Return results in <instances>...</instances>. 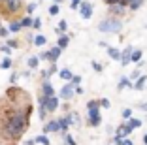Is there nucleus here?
<instances>
[{
  "instance_id": "1",
  "label": "nucleus",
  "mask_w": 147,
  "mask_h": 145,
  "mask_svg": "<svg viewBox=\"0 0 147 145\" xmlns=\"http://www.w3.org/2000/svg\"><path fill=\"white\" fill-rule=\"evenodd\" d=\"M30 117V104H23L21 107H17L15 111H11V115L6 119L2 132L8 140H17L23 136V132L26 130V123Z\"/></svg>"
},
{
  "instance_id": "2",
  "label": "nucleus",
  "mask_w": 147,
  "mask_h": 145,
  "mask_svg": "<svg viewBox=\"0 0 147 145\" xmlns=\"http://www.w3.org/2000/svg\"><path fill=\"white\" fill-rule=\"evenodd\" d=\"M98 30H102V32H121L123 23H121V19H117V17H109V19L100 21Z\"/></svg>"
},
{
  "instance_id": "3",
  "label": "nucleus",
  "mask_w": 147,
  "mask_h": 145,
  "mask_svg": "<svg viewBox=\"0 0 147 145\" xmlns=\"http://www.w3.org/2000/svg\"><path fill=\"white\" fill-rule=\"evenodd\" d=\"M87 109H89V124L91 126H98L100 124V104L96 100H91L87 104Z\"/></svg>"
},
{
  "instance_id": "4",
  "label": "nucleus",
  "mask_w": 147,
  "mask_h": 145,
  "mask_svg": "<svg viewBox=\"0 0 147 145\" xmlns=\"http://www.w3.org/2000/svg\"><path fill=\"white\" fill-rule=\"evenodd\" d=\"M40 104H43L45 109H47V113H49V111L57 109V106H59V98H57L55 94H53V96H42V98H40Z\"/></svg>"
},
{
  "instance_id": "5",
  "label": "nucleus",
  "mask_w": 147,
  "mask_h": 145,
  "mask_svg": "<svg viewBox=\"0 0 147 145\" xmlns=\"http://www.w3.org/2000/svg\"><path fill=\"white\" fill-rule=\"evenodd\" d=\"M59 98H64V100L74 98V85H72V83H68V85L62 87L61 92H59Z\"/></svg>"
},
{
  "instance_id": "6",
  "label": "nucleus",
  "mask_w": 147,
  "mask_h": 145,
  "mask_svg": "<svg viewBox=\"0 0 147 145\" xmlns=\"http://www.w3.org/2000/svg\"><path fill=\"white\" fill-rule=\"evenodd\" d=\"M81 8H79V13H81V17L83 19H89L92 15V4L91 2H81Z\"/></svg>"
},
{
  "instance_id": "7",
  "label": "nucleus",
  "mask_w": 147,
  "mask_h": 145,
  "mask_svg": "<svg viewBox=\"0 0 147 145\" xmlns=\"http://www.w3.org/2000/svg\"><path fill=\"white\" fill-rule=\"evenodd\" d=\"M61 51H62V49H61V47H57V45L53 47V49H49V51H47V60H51V62L55 64V60L61 57Z\"/></svg>"
},
{
  "instance_id": "8",
  "label": "nucleus",
  "mask_w": 147,
  "mask_h": 145,
  "mask_svg": "<svg viewBox=\"0 0 147 145\" xmlns=\"http://www.w3.org/2000/svg\"><path fill=\"white\" fill-rule=\"evenodd\" d=\"M57 123H59V130H62V132H66V130H68V126H70V123H72V115L64 117V119H59Z\"/></svg>"
},
{
  "instance_id": "9",
  "label": "nucleus",
  "mask_w": 147,
  "mask_h": 145,
  "mask_svg": "<svg viewBox=\"0 0 147 145\" xmlns=\"http://www.w3.org/2000/svg\"><path fill=\"white\" fill-rule=\"evenodd\" d=\"M130 57H132V47H126L125 51H121V64L123 66L130 62Z\"/></svg>"
},
{
  "instance_id": "10",
  "label": "nucleus",
  "mask_w": 147,
  "mask_h": 145,
  "mask_svg": "<svg viewBox=\"0 0 147 145\" xmlns=\"http://www.w3.org/2000/svg\"><path fill=\"white\" fill-rule=\"evenodd\" d=\"M132 132V128L128 126V124H121V126L117 128V136H121V138H125V136H128V134Z\"/></svg>"
},
{
  "instance_id": "11",
  "label": "nucleus",
  "mask_w": 147,
  "mask_h": 145,
  "mask_svg": "<svg viewBox=\"0 0 147 145\" xmlns=\"http://www.w3.org/2000/svg\"><path fill=\"white\" fill-rule=\"evenodd\" d=\"M42 90H43V96H53V87H51V83L47 81V79H45V81H43V85H42Z\"/></svg>"
},
{
  "instance_id": "12",
  "label": "nucleus",
  "mask_w": 147,
  "mask_h": 145,
  "mask_svg": "<svg viewBox=\"0 0 147 145\" xmlns=\"http://www.w3.org/2000/svg\"><path fill=\"white\" fill-rule=\"evenodd\" d=\"M43 132H59V123L57 121H51L43 126Z\"/></svg>"
},
{
  "instance_id": "13",
  "label": "nucleus",
  "mask_w": 147,
  "mask_h": 145,
  "mask_svg": "<svg viewBox=\"0 0 147 145\" xmlns=\"http://www.w3.org/2000/svg\"><path fill=\"white\" fill-rule=\"evenodd\" d=\"M126 87L134 89V83H130V79H128V77H121V81H119V90L126 89Z\"/></svg>"
},
{
  "instance_id": "14",
  "label": "nucleus",
  "mask_w": 147,
  "mask_h": 145,
  "mask_svg": "<svg viewBox=\"0 0 147 145\" xmlns=\"http://www.w3.org/2000/svg\"><path fill=\"white\" fill-rule=\"evenodd\" d=\"M145 81H147V77L145 76H140L138 79H136V83H134V89L136 90H142L143 87H145Z\"/></svg>"
},
{
  "instance_id": "15",
  "label": "nucleus",
  "mask_w": 147,
  "mask_h": 145,
  "mask_svg": "<svg viewBox=\"0 0 147 145\" xmlns=\"http://www.w3.org/2000/svg\"><path fill=\"white\" fill-rule=\"evenodd\" d=\"M108 53H109V57H111L113 60H121V51H119V49H115V47H108Z\"/></svg>"
},
{
  "instance_id": "16",
  "label": "nucleus",
  "mask_w": 147,
  "mask_h": 145,
  "mask_svg": "<svg viewBox=\"0 0 147 145\" xmlns=\"http://www.w3.org/2000/svg\"><path fill=\"white\" fill-rule=\"evenodd\" d=\"M68 42H70V36H66V34H61V38H59V43H57V47H61V49H64V47L68 45Z\"/></svg>"
},
{
  "instance_id": "17",
  "label": "nucleus",
  "mask_w": 147,
  "mask_h": 145,
  "mask_svg": "<svg viewBox=\"0 0 147 145\" xmlns=\"http://www.w3.org/2000/svg\"><path fill=\"white\" fill-rule=\"evenodd\" d=\"M19 23H21V28H30V26H32V23H34V19H32L30 15H28V17L21 19V21H19Z\"/></svg>"
},
{
  "instance_id": "18",
  "label": "nucleus",
  "mask_w": 147,
  "mask_h": 145,
  "mask_svg": "<svg viewBox=\"0 0 147 145\" xmlns=\"http://www.w3.org/2000/svg\"><path fill=\"white\" fill-rule=\"evenodd\" d=\"M8 30H9V32H19V30H21V23H19V21H11L8 25Z\"/></svg>"
},
{
  "instance_id": "19",
  "label": "nucleus",
  "mask_w": 147,
  "mask_h": 145,
  "mask_svg": "<svg viewBox=\"0 0 147 145\" xmlns=\"http://www.w3.org/2000/svg\"><path fill=\"white\" fill-rule=\"evenodd\" d=\"M142 55H143V53L140 51V49H136V51H132V57H130V60H132V62H140V60H142Z\"/></svg>"
},
{
  "instance_id": "20",
  "label": "nucleus",
  "mask_w": 147,
  "mask_h": 145,
  "mask_svg": "<svg viewBox=\"0 0 147 145\" xmlns=\"http://www.w3.org/2000/svg\"><path fill=\"white\" fill-rule=\"evenodd\" d=\"M45 42H47V40H45V36H42V34H38V36H34V43L38 47H42V45H45Z\"/></svg>"
},
{
  "instance_id": "21",
  "label": "nucleus",
  "mask_w": 147,
  "mask_h": 145,
  "mask_svg": "<svg viewBox=\"0 0 147 145\" xmlns=\"http://www.w3.org/2000/svg\"><path fill=\"white\" fill-rule=\"evenodd\" d=\"M59 76H61V79H66V81H72V72H70V70H62V72L59 74Z\"/></svg>"
},
{
  "instance_id": "22",
  "label": "nucleus",
  "mask_w": 147,
  "mask_h": 145,
  "mask_svg": "<svg viewBox=\"0 0 147 145\" xmlns=\"http://www.w3.org/2000/svg\"><path fill=\"white\" fill-rule=\"evenodd\" d=\"M128 126L132 128V130H134V128H140V126H142V121H140V119H130L128 121Z\"/></svg>"
},
{
  "instance_id": "23",
  "label": "nucleus",
  "mask_w": 147,
  "mask_h": 145,
  "mask_svg": "<svg viewBox=\"0 0 147 145\" xmlns=\"http://www.w3.org/2000/svg\"><path fill=\"white\" fill-rule=\"evenodd\" d=\"M38 57H28V68H38Z\"/></svg>"
},
{
  "instance_id": "24",
  "label": "nucleus",
  "mask_w": 147,
  "mask_h": 145,
  "mask_svg": "<svg viewBox=\"0 0 147 145\" xmlns=\"http://www.w3.org/2000/svg\"><path fill=\"white\" fill-rule=\"evenodd\" d=\"M34 141H36V143H40V145H51V143H49V140H47V136H38Z\"/></svg>"
},
{
  "instance_id": "25",
  "label": "nucleus",
  "mask_w": 147,
  "mask_h": 145,
  "mask_svg": "<svg viewBox=\"0 0 147 145\" xmlns=\"http://www.w3.org/2000/svg\"><path fill=\"white\" fill-rule=\"evenodd\" d=\"M9 66H11V59H9V57H6V59L0 62V68H2V70H8Z\"/></svg>"
},
{
  "instance_id": "26",
  "label": "nucleus",
  "mask_w": 147,
  "mask_h": 145,
  "mask_svg": "<svg viewBox=\"0 0 147 145\" xmlns=\"http://www.w3.org/2000/svg\"><path fill=\"white\" fill-rule=\"evenodd\" d=\"M142 4H143V0H132V2L128 4V8H130V9H138Z\"/></svg>"
},
{
  "instance_id": "27",
  "label": "nucleus",
  "mask_w": 147,
  "mask_h": 145,
  "mask_svg": "<svg viewBox=\"0 0 147 145\" xmlns=\"http://www.w3.org/2000/svg\"><path fill=\"white\" fill-rule=\"evenodd\" d=\"M111 13H119V15H123V13H125V8H121L119 4H115V6H111Z\"/></svg>"
},
{
  "instance_id": "28",
  "label": "nucleus",
  "mask_w": 147,
  "mask_h": 145,
  "mask_svg": "<svg viewBox=\"0 0 147 145\" xmlns=\"http://www.w3.org/2000/svg\"><path fill=\"white\" fill-rule=\"evenodd\" d=\"M66 28H68V23H66V21H61V23H59L57 32H61V34H62V32H66Z\"/></svg>"
},
{
  "instance_id": "29",
  "label": "nucleus",
  "mask_w": 147,
  "mask_h": 145,
  "mask_svg": "<svg viewBox=\"0 0 147 145\" xmlns=\"http://www.w3.org/2000/svg\"><path fill=\"white\" fill-rule=\"evenodd\" d=\"M70 83H72L74 87H78L79 83H81V76H72V81H70Z\"/></svg>"
},
{
  "instance_id": "30",
  "label": "nucleus",
  "mask_w": 147,
  "mask_h": 145,
  "mask_svg": "<svg viewBox=\"0 0 147 145\" xmlns=\"http://www.w3.org/2000/svg\"><path fill=\"white\" fill-rule=\"evenodd\" d=\"M59 11H61V8H59V4H53L51 8H49V13H51V15H57Z\"/></svg>"
},
{
  "instance_id": "31",
  "label": "nucleus",
  "mask_w": 147,
  "mask_h": 145,
  "mask_svg": "<svg viewBox=\"0 0 147 145\" xmlns=\"http://www.w3.org/2000/svg\"><path fill=\"white\" fill-rule=\"evenodd\" d=\"M70 2H72V4H70V8H72V9H78L79 4H81L83 0H70Z\"/></svg>"
},
{
  "instance_id": "32",
  "label": "nucleus",
  "mask_w": 147,
  "mask_h": 145,
  "mask_svg": "<svg viewBox=\"0 0 147 145\" xmlns=\"http://www.w3.org/2000/svg\"><path fill=\"white\" fill-rule=\"evenodd\" d=\"M25 9H26V13L30 15V13H32V11H34V9H36V4H34V2H32V4H28V6H26Z\"/></svg>"
},
{
  "instance_id": "33",
  "label": "nucleus",
  "mask_w": 147,
  "mask_h": 145,
  "mask_svg": "<svg viewBox=\"0 0 147 145\" xmlns=\"http://www.w3.org/2000/svg\"><path fill=\"white\" fill-rule=\"evenodd\" d=\"M100 107H106V109H108V107H109V100H106V98H102V100H100Z\"/></svg>"
},
{
  "instance_id": "34",
  "label": "nucleus",
  "mask_w": 147,
  "mask_h": 145,
  "mask_svg": "<svg viewBox=\"0 0 147 145\" xmlns=\"http://www.w3.org/2000/svg\"><path fill=\"white\" fill-rule=\"evenodd\" d=\"M0 51H2V53H6V55H11V47L2 45V47H0Z\"/></svg>"
},
{
  "instance_id": "35",
  "label": "nucleus",
  "mask_w": 147,
  "mask_h": 145,
  "mask_svg": "<svg viewBox=\"0 0 147 145\" xmlns=\"http://www.w3.org/2000/svg\"><path fill=\"white\" fill-rule=\"evenodd\" d=\"M92 68H94L96 72H102V70H104V68H102V64H100V62H96V60L92 62Z\"/></svg>"
},
{
  "instance_id": "36",
  "label": "nucleus",
  "mask_w": 147,
  "mask_h": 145,
  "mask_svg": "<svg viewBox=\"0 0 147 145\" xmlns=\"http://www.w3.org/2000/svg\"><path fill=\"white\" fill-rule=\"evenodd\" d=\"M123 117L125 119H132V109H125L123 111Z\"/></svg>"
},
{
  "instance_id": "37",
  "label": "nucleus",
  "mask_w": 147,
  "mask_h": 145,
  "mask_svg": "<svg viewBox=\"0 0 147 145\" xmlns=\"http://www.w3.org/2000/svg\"><path fill=\"white\" fill-rule=\"evenodd\" d=\"M130 2H132V0H119V6H121V8H128Z\"/></svg>"
},
{
  "instance_id": "38",
  "label": "nucleus",
  "mask_w": 147,
  "mask_h": 145,
  "mask_svg": "<svg viewBox=\"0 0 147 145\" xmlns=\"http://www.w3.org/2000/svg\"><path fill=\"white\" fill-rule=\"evenodd\" d=\"M66 145H78V143H76V140L72 136H66Z\"/></svg>"
},
{
  "instance_id": "39",
  "label": "nucleus",
  "mask_w": 147,
  "mask_h": 145,
  "mask_svg": "<svg viewBox=\"0 0 147 145\" xmlns=\"http://www.w3.org/2000/svg\"><path fill=\"white\" fill-rule=\"evenodd\" d=\"M32 26H34V28H40V26H42V19H34Z\"/></svg>"
},
{
  "instance_id": "40",
  "label": "nucleus",
  "mask_w": 147,
  "mask_h": 145,
  "mask_svg": "<svg viewBox=\"0 0 147 145\" xmlns=\"http://www.w3.org/2000/svg\"><path fill=\"white\" fill-rule=\"evenodd\" d=\"M113 143H115V145H123V138H121V136H115Z\"/></svg>"
},
{
  "instance_id": "41",
  "label": "nucleus",
  "mask_w": 147,
  "mask_h": 145,
  "mask_svg": "<svg viewBox=\"0 0 147 145\" xmlns=\"http://www.w3.org/2000/svg\"><path fill=\"white\" fill-rule=\"evenodd\" d=\"M108 6H115V4H119V0H104Z\"/></svg>"
},
{
  "instance_id": "42",
  "label": "nucleus",
  "mask_w": 147,
  "mask_h": 145,
  "mask_svg": "<svg viewBox=\"0 0 147 145\" xmlns=\"http://www.w3.org/2000/svg\"><path fill=\"white\" fill-rule=\"evenodd\" d=\"M0 36H2V38H6V36H8V30L2 28V26H0Z\"/></svg>"
},
{
  "instance_id": "43",
  "label": "nucleus",
  "mask_w": 147,
  "mask_h": 145,
  "mask_svg": "<svg viewBox=\"0 0 147 145\" xmlns=\"http://www.w3.org/2000/svg\"><path fill=\"white\" fill-rule=\"evenodd\" d=\"M8 47H17V42H13V40H8Z\"/></svg>"
},
{
  "instance_id": "44",
  "label": "nucleus",
  "mask_w": 147,
  "mask_h": 145,
  "mask_svg": "<svg viewBox=\"0 0 147 145\" xmlns=\"http://www.w3.org/2000/svg\"><path fill=\"white\" fill-rule=\"evenodd\" d=\"M123 145H134V141L132 140H123Z\"/></svg>"
},
{
  "instance_id": "45",
  "label": "nucleus",
  "mask_w": 147,
  "mask_h": 145,
  "mask_svg": "<svg viewBox=\"0 0 147 145\" xmlns=\"http://www.w3.org/2000/svg\"><path fill=\"white\" fill-rule=\"evenodd\" d=\"M9 81H11V83H15V81H17V74H13V76L9 77Z\"/></svg>"
},
{
  "instance_id": "46",
  "label": "nucleus",
  "mask_w": 147,
  "mask_h": 145,
  "mask_svg": "<svg viewBox=\"0 0 147 145\" xmlns=\"http://www.w3.org/2000/svg\"><path fill=\"white\" fill-rule=\"evenodd\" d=\"M138 77H140V72H138V70H136V72L132 74V79H138Z\"/></svg>"
},
{
  "instance_id": "47",
  "label": "nucleus",
  "mask_w": 147,
  "mask_h": 145,
  "mask_svg": "<svg viewBox=\"0 0 147 145\" xmlns=\"http://www.w3.org/2000/svg\"><path fill=\"white\" fill-rule=\"evenodd\" d=\"M140 107H142V109H145V111H147V102H143V104H140Z\"/></svg>"
},
{
  "instance_id": "48",
  "label": "nucleus",
  "mask_w": 147,
  "mask_h": 145,
  "mask_svg": "<svg viewBox=\"0 0 147 145\" xmlns=\"http://www.w3.org/2000/svg\"><path fill=\"white\" fill-rule=\"evenodd\" d=\"M143 143L147 145V134H145V136H143Z\"/></svg>"
},
{
  "instance_id": "49",
  "label": "nucleus",
  "mask_w": 147,
  "mask_h": 145,
  "mask_svg": "<svg viewBox=\"0 0 147 145\" xmlns=\"http://www.w3.org/2000/svg\"><path fill=\"white\" fill-rule=\"evenodd\" d=\"M61 2H62V0H57V4H61Z\"/></svg>"
}]
</instances>
